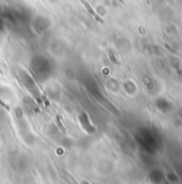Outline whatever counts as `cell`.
<instances>
[{
    "label": "cell",
    "mask_w": 182,
    "mask_h": 184,
    "mask_svg": "<svg viewBox=\"0 0 182 184\" xmlns=\"http://www.w3.org/2000/svg\"><path fill=\"white\" fill-rule=\"evenodd\" d=\"M80 2H82V5H84V8L86 9V11L88 12V13L90 14V15L92 16V17H93L94 19L96 20V22L101 23V24H104V20H103L102 18H101L100 16L98 15V13H96V12L94 11V10L92 9V8H91V5H89L88 2H87L86 0H80Z\"/></svg>",
    "instance_id": "1"
},
{
    "label": "cell",
    "mask_w": 182,
    "mask_h": 184,
    "mask_svg": "<svg viewBox=\"0 0 182 184\" xmlns=\"http://www.w3.org/2000/svg\"><path fill=\"white\" fill-rule=\"evenodd\" d=\"M108 56H109V58H110V61H113V62H115V63H118L117 59H116V57L114 56V54L111 53V50H108Z\"/></svg>",
    "instance_id": "2"
},
{
    "label": "cell",
    "mask_w": 182,
    "mask_h": 184,
    "mask_svg": "<svg viewBox=\"0 0 182 184\" xmlns=\"http://www.w3.org/2000/svg\"><path fill=\"white\" fill-rule=\"evenodd\" d=\"M0 105H2V106H5V108L8 109V110H10V108H9V107H8V106H7V105H5V104H3V103H2V101H0Z\"/></svg>",
    "instance_id": "3"
}]
</instances>
